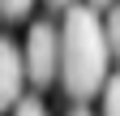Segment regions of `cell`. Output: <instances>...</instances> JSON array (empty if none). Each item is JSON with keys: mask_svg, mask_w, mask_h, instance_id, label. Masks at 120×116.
Returning a JSON list of instances; mask_svg holds the SVG:
<instances>
[{"mask_svg": "<svg viewBox=\"0 0 120 116\" xmlns=\"http://www.w3.org/2000/svg\"><path fill=\"white\" fill-rule=\"evenodd\" d=\"M103 22V43H107V56L112 60H120V4L107 9V17H99Z\"/></svg>", "mask_w": 120, "mask_h": 116, "instance_id": "277c9868", "label": "cell"}, {"mask_svg": "<svg viewBox=\"0 0 120 116\" xmlns=\"http://www.w3.org/2000/svg\"><path fill=\"white\" fill-rule=\"evenodd\" d=\"M47 4H52V9H73L77 0H47Z\"/></svg>", "mask_w": 120, "mask_h": 116, "instance_id": "ba28073f", "label": "cell"}, {"mask_svg": "<svg viewBox=\"0 0 120 116\" xmlns=\"http://www.w3.org/2000/svg\"><path fill=\"white\" fill-rule=\"evenodd\" d=\"M69 116H94V112H86V108H73V112H69Z\"/></svg>", "mask_w": 120, "mask_h": 116, "instance_id": "30bf717a", "label": "cell"}, {"mask_svg": "<svg viewBox=\"0 0 120 116\" xmlns=\"http://www.w3.org/2000/svg\"><path fill=\"white\" fill-rule=\"evenodd\" d=\"M30 4H34V0H0V17H4V22H17V17L30 13Z\"/></svg>", "mask_w": 120, "mask_h": 116, "instance_id": "8992f818", "label": "cell"}, {"mask_svg": "<svg viewBox=\"0 0 120 116\" xmlns=\"http://www.w3.org/2000/svg\"><path fill=\"white\" fill-rule=\"evenodd\" d=\"M26 86V69H22V47L9 35H0V112H9L22 99Z\"/></svg>", "mask_w": 120, "mask_h": 116, "instance_id": "3957f363", "label": "cell"}, {"mask_svg": "<svg viewBox=\"0 0 120 116\" xmlns=\"http://www.w3.org/2000/svg\"><path fill=\"white\" fill-rule=\"evenodd\" d=\"M112 4H116V0H90V9H94V13H99V9H112Z\"/></svg>", "mask_w": 120, "mask_h": 116, "instance_id": "9c48e42d", "label": "cell"}, {"mask_svg": "<svg viewBox=\"0 0 120 116\" xmlns=\"http://www.w3.org/2000/svg\"><path fill=\"white\" fill-rule=\"evenodd\" d=\"M22 69L34 86H52L56 69H60V35L52 22H34L26 35V52H22Z\"/></svg>", "mask_w": 120, "mask_h": 116, "instance_id": "7a4b0ae2", "label": "cell"}, {"mask_svg": "<svg viewBox=\"0 0 120 116\" xmlns=\"http://www.w3.org/2000/svg\"><path fill=\"white\" fill-rule=\"evenodd\" d=\"M13 116H47V108H43L39 99H17V103H13Z\"/></svg>", "mask_w": 120, "mask_h": 116, "instance_id": "52a82bcc", "label": "cell"}, {"mask_svg": "<svg viewBox=\"0 0 120 116\" xmlns=\"http://www.w3.org/2000/svg\"><path fill=\"white\" fill-rule=\"evenodd\" d=\"M60 82H64V95L82 99L99 95L103 82H107V43H103V22L90 4H73L64 9V26H60Z\"/></svg>", "mask_w": 120, "mask_h": 116, "instance_id": "6da1fadb", "label": "cell"}, {"mask_svg": "<svg viewBox=\"0 0 120 116\" xmlns=\"http://www.w3.org/2000/svg\"><path fill=\"white\" fill-rule=\"evenodd\" d=\"M103 116H120V73L103 82Z\"/></svg>", "mask_w": 120, "mask_h": 116, "instance_id": "5b68a950", "label": "cell"}]
</instances>
